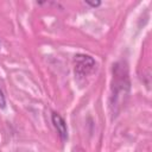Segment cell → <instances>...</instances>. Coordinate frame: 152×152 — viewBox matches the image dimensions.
Segmentation results:
<instances>
[{
  "label": "cell",
  "mask_w": 152,
  "mask_h": 152,
  "mask_svg": "<svg viewBox=\"0 0 152 152\" xmlns=\"http://www.w3.org/2000/svg\"><path fill=\"white\" fill-rule=\"evenodd\" d=\"M52 124L56 127L61 139L62 140H66L68 139V127H66V124H65L64 119L59 114L53 113L52 114Z\"/></svg>",
  "instance_id": "obj_2"
},
{
  "label": "cell",
  "mask_w": 152,
  "mask_h": 152,
  "mask_svg": "<svg viewBox=\"0 0 152 152\" xmlns=\"http://www.w3.org/2000/svg\"><path fill=\"white\" fill-rule=\"evenodd\" d=\"M95 68V61L87 55H77L75 57V75L78 77L87 76Z\"/></svg>",
  "instance_id": "obj_1"
},
{
  "label": "cell",
  "mask_w": 152,
  "mask_h": 152,
  "mask_svg": "<svg viewBox=\"0 0 152 152\" xmlns=\"http://www.w3.org/2000/svg\"><path fill=\"white\" fill-rule=\"evenodd\" d=\"M86 4L89 5V6H91V7H97V6L101 5L100 1H86Z\"/></svg>",
  "instance_id": "obj_4"
},
{
  "label": "cell",
  "mask_w": 152,
  "mask_h": 152,
  "mask_svg": "<svg viewBox=\"0 0 152 152\" xmlns=\"http://www.w3.org/2000/svg\"><path fill=\"white\" fill-rule=\"evenodd\" d=\"M6 106V100H5V95L2 93V90L0 89V108H5Z\"/></svg>",
  "instance_id": "obj_3"
},
{
  "label": "cell",
  "mask_w": 152,
  "mask_h": 152,
  "mask_svg": "<svg viewBox=\"0 0 152 152\" xmlns=\"http://www.w3.org/2000/svg\"><path fill=\"white\" fill-rule=\"evenodd\" d=\"M72 152H84V150L82 147H80V146H75L72 148Z\"/></svg>",
  "instance_id": "obj_5"
}]
</instances>
